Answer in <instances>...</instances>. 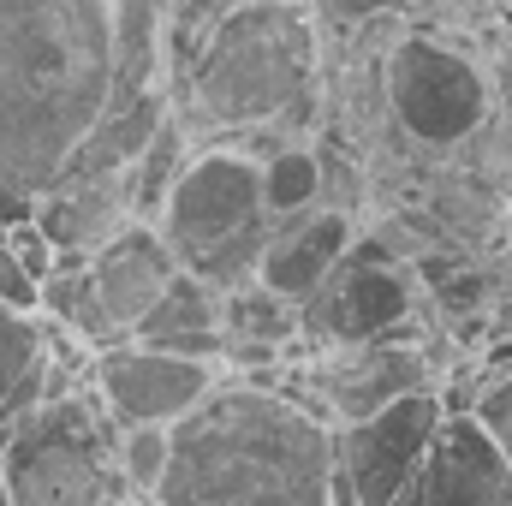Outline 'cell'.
<instances>
[{"instance_id": "obj_1", "label": "cell", "mask_w": 512, "mask_h": 506, "mask_svg": "<svg viewBox=\"0 0 512 506\" xmlns=\"http://www.w3.org/2000/svg\"><path fill=\"white\" fill-rule=\"evenodd\" d=\"M114 96L108 0H0V215L6 227L66 173Z\"/></svg>"}, {"instance_id": "obj_16", "label": "cell", "mask_w": 512, "mask_h": 506, "mask_svg": "<svg viewBox=\"0 0 512 506\" xmlns=\"http://www.w3.org/2000/svg\"><path fill=\"white\" fill-rule=\"evenodd\" d=\"M114 90H167V0H108Z\"/></svg>"}, {"instance_id": "obj_24", "label": "cell", "mask_w": 512, "mask_h": 506, "mask_svg": "<svg viewBox=\"0 0 512 506\" xmlns=\"http://www.w3.org/2000/svg\"><path fill=\"white\" fill-rule=\"evenodd\" d=\"M6 251L18 256V262H24V268L36 274V280H48V274L60 268V251H54V239H48V233H42V227H36L30 215L6 227Z\"/></svg>"}, {"instance_id": "obj_22", "label": "cell", "mask_w": 512, "mask_h": 506, "mask_svg": "<svg viewBox=\"0 0 512 506\" xmlns=\"http://www.w3.org/2000/svg\"><path fill=\"white\" fill-rule=\"evenodd\" d=\"M471 417L477 429L512 459V364H483V381H477V399H471Z\"/></svg>"}, {"instance_id": "obj_17", "label": "cell", "mask_w": 512, "mask_h": 506, "mask_svg": "<svg viewBox=\"0 0 512 506\" xmlns=\"http://www.w3.org/2000/svg\"><path fill=\"white\" fill-rule=\"evenodd\" d=\"M48 322L42 310H0V417L30 411L36 399H48Z\"/></svg>"}, {"instance_id": "obj_6", "label": "cell", "mask_w": 512, "mask_h": 506, "mask_svg": "<svg viewBox=\"0 0 512 506\" xmlns=\"http://www.w3.org/2000/svg\"><path fill=\"white\" fill-rule=\"evenodd\" d=\"M262 227H268V209H262V167L251 149H239L233 137L191 143L179 179L155 209V233L179 256V268L197 274L227 245L251 239Z\"/></svg>"}, {"instance_id": "obj_3", "label": "cell", "mask_w": 512, "mask_h": 506, "mask_svg": "<svg viewBox=\"0 0 512 506\" xmlns=\"http://www.w3.org/2000/svg\"><path fill=\"white\" fill-rule=\"evenodd\" d=\"M322 78V36L304 0H233L197 42L191 66L167 84L173 120L191 143L239 137L256 126H280L316 114Z\"/></svg>"}, {"instance_id": "obj_21", "label": "cell", "mask_w": 512, "mask_h": 506, "mask_svg": "<svg viewBox=\"0 0 512 506\" xmlns=\"http://www.w3.org/2000/svg\"><path fill=\"white\" fill-rule=\"evenodd\" d=\"M114 459H120V477H126L131 495L155 501V483L167 471V429L161 423H131V429H120Z\"/></svg>"}, {"instance_id": "obj_13", "label": "cell", "mask_w": 512, "mask_h": 506, "mask_svg": "<svg viewBox=\"0 0 512 506\" xmlns=\"http://www.w3.org/2000/svg\"><path fill=\"white\" fill-rule=\"evenodd\" d=\"M30 221L54 239L60 256H84V262H90L114 233H126L131 221H137L131 173L126 167H108V173H78V167H72V173H60V179L36 197Z\"/></svg>"}, {"instance_id": "obj_27", "label": "cell", "mask_w": 512, "mask_h": 506, "mask_svg": "<svg viewBox=\"0 0 512 506\" xmlns=\"http://www.w3.org/2000/svg\"><path fill=\"white\" fill-rule=\"evenodd\" d=\"M155 506H161V501H155Z\"/></svg>"}, {"instance_id": "obj_4", "label": "cell", "mask_w": 512, "mask_h": 506, "mask_svg": "<svg viewBox=\"0 0 512 506\" xmlns=\"http://www.w3.org/2000/svg\"><path fill=\"white\" fill-rule=\"evenodd\" d=\"M114 441L120 423L102 411L90 381L36 399L0 447V506H114L131 495Z\"/></svg>"}, {"instance_id": "obj_19", "label": "cell", "mask_w": 512, "mask_h": 506, "mask_svg": "<svg viewBox=\"0 0 512 506\" xmlns=\"http://www.w3.org/2000/svg\"><path fill=\"white\" fill-rule=\"evenodd\" d=\"M256 167H262V209H268V221L322 203V149H316V137H286L268 155H256Z\"/></svg>"}, {"instance_id": "obj_15", "label": "cell", "mask_w": 512, "mask_h": 506, "mask_svg": "<svg viewBox=\"0 0 512 506\" xmlns=\"http://www.w3.org/2000/svg\"><path fill=\"white\" fill-rule=\"evenodd\" d=\"M131 340L161 346V352H179V358H209V364H221V292H215L203 274L179 268V274L161 286V298L137 316Z\"/></svg>"}, {"instance_id": "obj_2", "label": "cell", "mask_w": 512, "mask_h": 506, "mask_svg": "<svg viewBox=\"0 0 512 506\" xmlns=\"http://www.w3.org/2000/svg\"><path fill=\"white\" fill-rule=\"evenodd\" d=\"M334 423L286 387L221 376L167 429L161 506H328Z\"/></svg>"}, {"instance_id": "obj_20", "label": "cell", "mask_w": 512, "mask_h": 506, "mask_svg": "<svg viewBox=\"0 0 512 506\" xmlns=\"http://www.w3.org/2000/svg\"><path fill=\"white\" fill-rule=\"evenodd\" d=\"M185 155H191V137L185 126L167 114V126L155 131L149 143H143V155L131 161V203H137V221H155V209H161V197H167V185L179 179V167H185Z\"/></svg>"}, {"instance_id": "obj_18", "label": "cell", "mask_w": 512, "mask_h": 506, "mask_svg": "<svg viewBox=\"0 0 512 506\" xmlns=\"http://www.w3.org/2000/svg\"><path fill=\"white\" fill-rule=\"evenodd\" d=\"M292 340H298V304H286L262 280H245V286H227L221 292V352L227 346H274V352H292Z\"/></svg>"}, {"instance_id": "obj_23", "label": "cell", "mask_w": 512, "mask_h": 506, "mask_svg": "<svg viewBox=\"0 0 512 506\" xmlns=\"http://www.w3.org/2000/svg\"><path fill=\"white\" fill-rule=\"evenodd\" d=\"M316 18V36H364L387 12V0H304Z\"/></svg>"}, {"instance_id": "obj_10", "label": "cell", "mask_w": 512, "mask_h": 506, "mask_svg": "<svg viewBox=\"0 0 512 506\" xmlns=\"http://www.w3.org/2000/svg\"><path fill=\"white\" fill-rule=\"evenodd\" d=\"M221 376L227 370L209 358H179V352H161L143 340H120V346L90 358V387L120 429H131V423L173 429L191 405H203L221 387Z\"/></svg>"}, {"instance_id": "obj_7", "label": "cell", "mask_w": 512, "mask_h": 506, "mask_svg": "<svg viewBox=\"0 0 512 506\" xmlns=\"http://www.w3.org/2000/svg\"><path fill=\"white\" fill-rule=\"evenodd\" d=\"M447 411L441 393H405L370 417L334 423V459H328V506H399L423 453L435 447Z\"/></svg>"}, {"instance_id": "obj_9", "label": "cell", "mask_w": 512, "mask_h": 506, "mask_svg": "<svg viewBox=\"0 0 512 506\" xmlns=\"http://www.w3.org/2000/svg\"><path fill=\"white\" fill-rule=\"evenodd\" d=\"M411 316H417V280H411V268L352 245L346 262L298 304V340H310L316 352H328V346H364V340H382L393 328H405Z\"/></svg>"}, {"instance_id": "obj_12", "label": "cell", "mask_w": 512, "mask_h": 506, "mask_svg": "<svg viewBox=\"0 0 512 506\" xmlns=\"http://www.w3.org/2000/svg\"><path fill=\"white\" fill-rule=\"evenodd\" d=\"M358 239V215L346 209H298V215H280L268 221V239H262V256H256V280L268 292H280L286 304H304L340 262L352 251Z\"/></svg>"}, {"instance_id": "obj_26", "label": "cell", "mask_w": 512, "mask_h": 506, "mask_svg": "<svg viewBox=\"0 0 512 506\" xmlns=\"http://www.w3.org/2000/svg\"><path fill=\"white\" fill-rule=\"evenodd\" d=\"M0 245H6V215H0Z\"/></svg>"}, {"instance_id": "obj_25", "label": "cell", "mask_w": 512, "mask_h": 506, "mask_svg": "<svg viewBox=\"0 0 512 506\" xmlns=\"http://www.w3.org/2000/svg\"><path fill=\"white\" fill-rule=\"evenodd\" d=\"M0 310H42V280L0 245Z\"/></svg>"}, {"instance_id": "obj_5", "label": "cell", "mask_w": 512, "mask_h": 506, "mask_svg": "<svg viewBox=\"0 0 512 506\" xmlns=\"http://www.w3.org/2000/svg\"><path fill=\"white\" fill-rule=\"evenodd\" d=\"M382 102L387 120L417 149H465L477 131L495 120V84L483 60H471L459 42L441 36H393L382 54Z\"/></svg>"}, {"instance_id": "obj_11", "label": "cell", "mask_w": 512, "mask_h": 506, "mask_svg": "<svg viewBox=\"0 0 512 506\" xmlns=\"http://www.w3.org/2000/svg\"><path fill=\"white\" fill-rule=\"evenodd\" d=\"M399 506H512V459L477 429L471 411L447 417Z\"/></svg>"}, {"instance_id": "obj_8", "label": "cell", "mask_w": 512, "mask_h": 506, "mask_svg": "<svg viewBox=\"0 0 512 506\" xmlns=\"http://www.w3.org/2000/svg\"><path fill=\"white\" fill-rule=\"evenodd\" d=\"M298 381H310V393L298 387V399H304L310 411H322L328 423H352V417H370V411H382V405L405 399V393L435 387L441 370H435L429 346L417 340V328L405 322V328H393L382 340L316 352V358L298 370ZM286 393H292V387H286Z\"/></svg>"}, {"instance_id": "obj_14", "label": "cell", "mask_w": 512, "mask_h": 506, "mask_svg": "<svg viewBox=\"0 0 512 506\" xmlns=\"http://www.w3.org/2000/svg\"><path fill=\"white\" fill-rule=\"evenodd\" d=\"M84 268H90V286H96V298H102V316L131 340L137 316H143V310L161 298V286L179 274V256L167 251V239L155 233V221H131L126 233H114Z\"/></svg>"}]
</instances>
